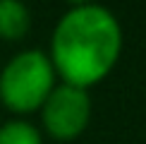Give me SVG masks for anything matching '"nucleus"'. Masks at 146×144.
I'll list each match as a JSON object with an SVG mask.
<instances>
[{
    "label": "nucleus",
    "mask_w": 146,
    "mask_h": 144,
    "mask_svg": "<svg viewBox=\"0 0 146 144\" xmlns=\"http://www.w3.org/2000/svg\"><path fill=\"white\" fill-rule=\"evenodd\" d=\"M31 27L29 7L19 0H0V36L7 41H17Z\"/></svg>",
    "instance_id": "4"
},
{
    "label": "nucleus",
    "mask_w": 146,
    "mask_h": 144,
    "mask_svg": "<svg viewBox=\"0 0 146 144\" xmlns=\"http://www.w3.org/2000/svg\"><path fill=\"white\" fill-rule=\"evenodd\" d=\"M55 87V70L43 51H22L0 72V101L15 113H31L43 106Z\"/></svg>",
    "instance_id": "2"
},
{
    "label": "nucleus",
    "mask_w": 146,
    "mask_h": 144,
    "mask_svg": "<svg viewBox=\"0 0 146 144\" xmlns=\"http://www.w3.org/2000/svg\"><path fill=\"white\" fill-rule=\"evenodd\" d=\"M91 99L86 89L72 84H55L41 106V120L55 139H74L89 125Z\"/></svg>",
    "instance_id": "3"
},
{
    "label": "nucleus",
    "mask_w": 146,
    "mask_h": 144,
    "mask_svg": "<svg viewBox=\"0 0 146 144\" xmlns=\"http://www.w3.org/2000/svg\"><path fill=\"white\" fill-rule=\"evenodd\" d=\"M122 51V31L115 15L103 5H74L55 24L50 65L65 84L86 89L101 82Z\"/></svg>",
    "instance_id": "1"
},
{
    "label": "nucleus",
    "mask_w": 146,
    "mask_h": 144,
    "mask_svg": "<svg viewBox=\"0 0 146 144\" xmlns=\"http://www.w3.org/2000/svg\"><path fill=\"white\" fill-rule=\"evenodd\" d=\"M0 144H41V135L27 120H10L0 127Z\"/></svg>",
    "instance_id": "5"
}]
</instances>
